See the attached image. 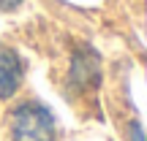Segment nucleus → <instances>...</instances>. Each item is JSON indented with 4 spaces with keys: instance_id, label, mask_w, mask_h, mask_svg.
Returning a JSON list of instances; mask_svg holds the SVG:
<instances>
[{
    "instance_id": "f257e3e1",
    "label": "nucleus",
    "mask_w": 147,
    "mask_h": 141,
    "mask_svg": "<svg viewBox=\"0 0 147 141\" xmlns=\"http://www.w3.org/2000/svg\"><path fill=\"white\" fill-rule=\"evenodd\" d=\"M8 138L11 141H55L57 122L49 106L38 100H25L8 114Z\"/></svg>"
},
{
    "instance_id": "f03ea898",
    "label": "nucleus",
    "mask_w": 147,
    "mask_h": 141,
    "mask_svg": "<svg viewBox=\"0 0 147 141\" xmlns=\"http://www.w3.org/2000/svg\"><path fill=\"white\" fill-rule=\"evenodd\" d=\"M101 82V57L95 49L82 46L71 60V76L68 84L76 90H95Z\"/></svg>"
},
{
    "instance_id": "7ed1b4c3",
    "label": "nucleus",
    "mask_w": 147,
    "mask_h": 141,
    "mask_svg": "<svg viewBox=\"0 0 147 141\" xmlns=\"http://www.w3.org/2000/svg\"><path fill=\"white\" fill-rule=\"evenodd\" d=\"M25 79V63L8 46H0V100H8L16 95Z\"/></svg>"
},
{
    "instance_id": "20e7f679",
    "label": "nucleus",
    "mask_w": 147,
    "mask_h": 141,
    "mask_svg": "<svg viewBox=\"0 0 147 141\" xmlns=\"http://www.w3.org/2000/svg\"><path fill=\"white\" fill-rule=\"evenodd\" d=\"M25 0H0V11H16Z\"/></svg>"
},
{
    "instance_id": "39448f33",
    "label": "nucleus",
    "mask_w": 147,
    "mask_h": 141,
    "mask_svg": "<svg viewBox=\"0 0 147 141\" xmlns=\"http://www.w3.org/2000/svg\"><path fill=\"white\" fill-rule=\"evenodd\" d=\"M131 138H134V141H144V136H142V125H139V120H134V122H131Z\"/></svg>"
}]
</instances>
